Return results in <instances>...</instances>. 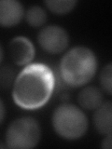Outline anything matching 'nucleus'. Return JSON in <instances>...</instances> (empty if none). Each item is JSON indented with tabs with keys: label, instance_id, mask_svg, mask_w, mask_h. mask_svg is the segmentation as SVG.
Instances as JSON below:
<instances>
[{
	"label": "nucleus",
	"instance_id": "nucleus-15",
	"mask_svg": "<svg viewBox=\"0 0 112 149\" xmlns=\"http://www.w3.org/2000/svg\"><path fill=\"white\" fill-rule=\"evenodd\" d=\"M0 106H1V123L3 124V122H4V120H5V115H6V109H5V104H4V102H3V100H1V102H0Z\"/></svg>",
	"mask_w": 112,
	"mask_h": 149
},
{
	"label": "nucleus",
	"instance_id": "nucleus-14",
	"mask_svg": "<svg viewBox=\"0 0 112 149\" xmlns=\"http://www.w3.org/2000/svg\"><path fill=\"white\" fill-rule=\"evenodd\" d=\"M101 147L104 149H112V133L105 135L101 142Z\"/></svg>",
	"mask_w": 112,
	"mask_h": 149
},
{
	"label": "nucleus",
	"instance_id": "nucleus-2",
	"mask_svg": "<svg viewBox=\"0 0 112 149\" xmlns=\"http://www.w3.org/2000/svg\"><path fill=\"white\" fill-rule=\"evenodd\" d=\"M98 68L95 53L85 46H76L64 52L54 70L56 88H80L94 77Z\"/></svg>",
	"mask_w": 112,
	"mask_h": 149
},
{
	"label": "nucleus",
	"instance_id": "nucleus-11",
	"mask_svg": "<svg viewBox=\"0 0 112 149\" xmlns=\"http://www.w3.org/2000/svg\"><path fill=\"white\" fill-rule=\"evenodd\" d=\"M45 6L50 12L56 15H64L71 12L76 8V0H48L44 2Z\"/></svg>",
	"mask_w": 112,
	"mask_h": 149
},
{
	"label": "nucleus",
	"instance_id": "nucleus-13",
	"mask_svg": "<svg viewBox=\"0 0 112 149\" xmlns=\"http://www.w3.org/2000/svg\"><path fill=\"white\" fill-rule=\"evenodd\" d=\"M16 77L14 76L13 69L8 65V66H2L0 71V84L2 88H8L10 85L13 86Z\"/></svg>",
	"mask_w": 112,
	"mask_h": 149
},
{
	"label": "nucleus",
	"instance_id": "nucleus-5",
	"mask_svg": "<svg viewBox=\"0 0 112 149\" xmlns=\"http://www.w3.org/2000/svg\"><path fill=\"white\" fill-rule=\"evenodd\" d=\"M37 43L45 52L57 55L66 50L69 45L67 31L59 25H47L37 34Z\"/></svg>",
	"mask_w": 112,
	"mask_h": 149
},
{
	"label": "nucleus",
	"instance_id": "nucleus-12",
	"mask_svg": "<svg viewBox=\"0 0 112 149\" xmlns=\"http://www.w3.org/2000/svg\"><path fill=\"white\" fill-rule=\"evenodd\" d=\"M99 83L103 91L108 95H112V63H107L101 70Z\"/></svg>",
	"mask_w": 112,
	"mask_h": 149
},
{
	"label": "nucleus",
	"instance_id": "nucleus-6",
	"mask_svg": "<svg viewBox=\"0 0 112 149\" xmlns=\"http://www.w3.org/2000/svg\"><path fill=\"white\" fill-rule=\"evenodd\" d=\"M8 57L18 66H26L32 63L35 58L36 49L32 41L26 36L13 37L8 45Z\"/></svg>",
	"mask_w": 112,
	"mask_h": 149
},
{
	"label": "nucleus",
	"instance_id": "nucleus-4",
	"mask_svg": "<svg viewBox=\"0 0 112 149\" xmlns=\"http://www.w3.org/2000/svg\"><path fill=\"white\" fill-rule=\"evenodd\" d=\"M40 138L38 121L32 116H22L9 123L5 133V143L11 149H31L38 144Z\"/></svg>",
	"mask_w": 112,
	"mask_h": 149
},
{
	"label": "nucleus",
	"instance_id": "nucleus-1",
	"mask_svg": "<svg viewBox=\"0 0 112 149\" xmlns=\"http://www.w3.org/2000/svg\"><path fill=\"white\" fill-rule=\"evenodd\" d=\"M56 88L54 70L42 63L26 65L19 73L12 86L13 102L25 110L43 107Z\"/></svg>",
	"mask_w": 112,
	"mask_h": 149
},
{
	"label": "nucleus",
	"instance_id": "nucleus-3",
	"mask_svg": "<svg viewBox=\"0 0 112 149\" xmlns=\"http://www.w3.org/2000/svg\"><path fill=\"white\" fill-rule=\"evenodd\" d=\"M51 125L59 137L67 141H75L86 134L89 120L80 106L64 102L54 109L51 116Z\"/></svg>",
	"mask_w": 112,
	"mask_h": 149
},
{
	"label": "nucleus",
	"instance_id": "nucleus-9",
	"mask_svg": "<svg viewBox=\"0 0 112 149\" xmlns=\"http://www.w3.org/2000/svg\"><path fill=\"white\" fill-rule=\"evenodd\" d=\"M78 102L82 109L94 111L104 102L103 91L95 86H84L78 94Z\"/></svg>",
	"mask_w": 112,
	"mask_h": 149
},
{
	"label": "nucleus",
	"instance_id": "nucleus-8",
	"mask_svg": "<svg viewBox=\"0 0 112 149\" xmlns=\"http://www.w3.org/2000/svg\"><path fill=\"white\" fill-rule=\"evenodd\" d=\"M92 122L96 132L103 136L112 133V101L104 102L94 110Z\"/></svg>",
	"mask_w": 112,
	"mask_h": 149
},
{
	"label": "nucleus",
	"instance_id": "nucleus-7",
	"mask_svg": "<svg viewBox=\"0 0 112 149\" xmlns=\"http://www.w3.org/2000/svg\"><path fill=\"white\" fill-rule=\"evenodd\" d=\"M24 8L17 0H1L0 1V24L3 27L18 25L24 18Z\"/></svg>",
	"mask_w": 112,
	"mask_h": 149
},
{
	"label": "nucleus",
	"instance_id": "nucleus-10",
	"mask_svg": "<svg viewBox=\"0 0 112 149\" xmlns=\"http://www.w3.org/2000/svg\"><path fill=\"white\" fill-rule=\"evenodd\" d=\"M24 19L28 25L32 27H41L47 22V12L40 6H32L25 11Z\"/></svg>",
	"mask_w": 112,
	"mask_h": 149
}]
</instances>
